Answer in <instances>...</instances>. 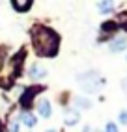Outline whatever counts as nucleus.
<instances>
[{
  "instance_id": "f257e3e1",
  "label": "nucleus",
  "mask_w": 127,
  "mask_h": 132,
  "mask_svg": "<svg viewBox=\"0 0 127 132\" xmlns=\"http://www.w3.org/2000/svg\"><path fill=\"white\" fill-rule=\"evenodd\" d=\"M32 41H34L36 52L39 56H54L58 52V36L49 28H43V26L34 28Z\"/></svg>"
},
{
  "instance_id": "f03ea898",
  "label": "nucleus",
  "mask_w": 127,
  "mask_h": 132,
  "mask_svg": "<svg viewBox=\"0 0 127 132\" xmlns=\"http://www.w3.org/2000/svg\"><path fill=\"white\" fill-rule=\"evenodd\" d=\"M38 91H41L39 87H28V89L23 93V97H21V104H23L24 108H28L30 104H32V99L36 97V93H38Z\"/></svg>"
},
{
  "instance_id": "7ed1b4c3",
  "label": "nucleus",
  "mask_w": 127,
  "mask_h": 132,
  "mask_svg": "<svg viewBox=\"0 0 127 132\" xmlns=\"http://www.w3.org/2000/svg\"><path fill=\"white\" fill-rule=\"evenodd\" d=\"M84 89L86 91H95V87H97V76H95V73H88L86 76H84Z\"/></svg>"
},
{
  "instance_id": "20e7f679",
  "label": "nucleus",
  "mask_w": 127,
  "mask_h": 132,
  "mask_svg": "<svg viewBox=\"0 0 127 132\" xmlns=\"http://www.w3.org/2000/svg\"><path fill=\"white\" fill-rule=\"evenodd\" d=\"M125 45H127L125 37H118L116 41L110 43V50H112V52H122V50L125 48Z\"/></svg>"
},
{
  "instance_id": "39448f33",
  "label": "nucleus",
  "mask_w": 127,
  "mask_h": 132,
  "mask_svg": "<svg viewBox=\"0 0 127 132\" xmlns=\"http://www.w3.org/2000/svg\"><path fill=\"white\" fill-rule=\"evenodd\" d=\"M38 108H39V116L41 117H49L51 116V104H49V101H41Z\"/></svg>"
},
{
  "instance_id": "423d86ee",
  "label": "nucleus",
  "mask_w": 127,
  "mask_h": 132,
  "mask_svg": "<svg viewBox=\"0 0 127 132\" xmlns=\"http://www.w3.org/2000/svg\"><path fill=\"white\" fill-rule=\"evenodd\" d=\"M30 6H32V2H28V0H15L13 2V7L17 11H26V10H30Z\"/></svg>"
},
{
  "instance_id": "0eeeda50",
  "label": "nucleus",
  "mask_w": 127,
  "mask_h": 132,
  "mask_svg": "<svg viewBox=\"0 0 127 132\" xmlns=\"http://www.w3.org/2000/svg\"><path fill=\"white\" fill-rule=\"evenodd\" d=\"M118 28V24L114 22V21H108V22H103V26H101V30H103V34H110V32H114Z\"/></svg>"
},
{
  "instance_id": "6e6552de",
  "label": "nucleus",
  "mask_w": 127,
  "mask_h": 132,
  "mask_svg": "<svg viewBox=\"0 0 127 132\" xmlns=\"http://www.w3.org/2000/svg\"><path fill=\"white\" fill-rule=\"evenodd\" d=\"M43 75H45V69H39L38 65H34V67L30 69V76H32V78H41Z\"/></svg>"
},
{
  "instance_id": "1a4fd4ad",
  "label": "nucleus",
  "mask_w": 127,
  "mask_h": 132,
  "mask_svg": "<svg viewBox=\"0 0 127 132\" xmlns=\"http://www.w3.org/2000/svg\"><path fill=\"white\" fill-rule=\"evenodd\" d=\"M99 11H103V13H107V11H110L112 7H114V2H99Z\"/></svg>"
},
{
  "instance_id": "9d476101",
  "label": "nucleus",
  "mask_w": 127,
  "mask_h": 132,
  "mask_svg": "<svg viewBox=\"0 0 127 132\" xmlns=\"http://www.w3.org/2000/svg\"><path fill=\"white\" fill-rule=\"evenodd\" d=\"M23 121H24L26 127H34V125H36V117L30 116V113H24V116H23Z\"/></svg>"
},
{
  "instance_id": "9b49d317",
  "label": "nucleus",
  "mask_w": 127,
  "mask_h": 132,
  "mask_svg": "<svg viewBox=\"0 0 127 132\" xmlns=\"http://www.w3.org/2000/svg\"><path fill=\"white\" fill-rule=\"evenodd\" d=\"M77 119H79V116L71 112V113H67V117H66V123H67V125H75V123H77Z\"/></svg>"
},
{
  "instance_id": "f8f14e48",
  "label": "nucleus",
  "mask_w": 127,
  "mask_h": 132,
  "mask_svg": "<svg viewBox=\"0 0 127 132\" xmlns=\"http://www.w3.org/2000/svg\"><path fill=\"white\" fill-rule=\"evenodd\" d=\"M75 102L79 104L80 108H90V101H88V99H82V97H79V99H75Z\"/></svg>"
},
{
  "instance_id": "ddd939ff",
  "label": "nucleus",
  "mask_w": 127,
  "mask_h": 132,
  "mask_svg": "<svg viewBox=\"0 0 127 132\" xmlns=\"http://www.w3.org/2000/svg\"><path fill=\"white\" fill-rule=\"evenodd\" d=\"M17 130H19V119H13L11 127H10V132H17Z\"/></svg>"
},
{
  "instance_id": "4468645a",
  "label": "nucleus",
  "mask_w": 127,
  "mask_h": 132,
  "mask_svg": "<svg viewBox=\"0 0 127 132\" xmlns=\"http://www.w3.org/2000/svg\"><path fill=\"white\" fill-rule=\"evenodd\" d=\"M107 132H118V128H116L114 123H108V125H107Z\"/></svg>"
},
{
  "instance_id": "2eb2a0df",
  "label": "nucleus",
  "mask_w": 127,
  "mask_h": 132,
  "mask_svg": "<svg viewBox=\"0 0 127 132\" xmlns=\"http://www.w3.org/2000/svg\"><path fill=\"white\" fill-rule=\"evenodd\" d=\"M120 121L123 123V125H127V112H122L120 113Z\"/></svg>"
},
{
  "instance_id": "dca6fc26",
  "label": "nucleus",
  "mask_w": 127,
  "mask_h": 132,
  "mask_svg": "<svg viewBox=\"0 0 127 132\" xmlns=\"http://www.w3.org/2000/svg\"><path fill=\"white\" fill-rule=\"evenodd\" d=\"M120 19H122V22H123V26L127 28V13H122L120 15Z\"/></svg>"
},
{
  "instance_id": "f3484780",
  "label": "nucleus",
  "mask_w": 127,
  "mask_h": 132,
  "mask_svg": "<svg viewBox=\"0 0 127 132\" xmlns=\"http://www.w3.org/2000/svg\"><path fill=\"white\" fill-rule=\"evenodd\" d=\"M47 132H54V130H47Z\"/></svg>"
}]
</instances>
